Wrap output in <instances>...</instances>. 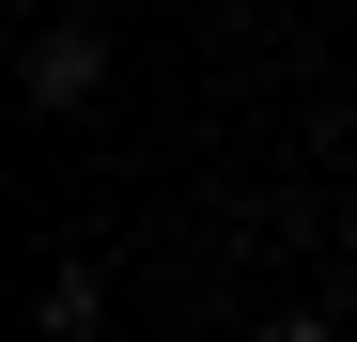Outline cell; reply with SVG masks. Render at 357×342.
Returning a JSON list of instances; mask_svg holds the SVG:
<instances>
[{
  "label": "cell",
  "instance_id": "3",
  "mask_svg": "<svg viewBox=\"0 0 357 342\" xmlns=\"http://www.w3.org/2000/svg\"><path fill=\"white\" fill-rule=\"evenodd\" d=\"M16 16H31V31H47V0H16Z\"/></svg>",
  "mask_w": 357,
  "mask_h": 342
},
{
  "label": "cell",
  "instance_id": "1",
  "mask_svg": "<svg viewBox=\"0 0 357 342\" xmlns=\"http://www.w3.org/2000/svg\"><path fill=\"white\" fill-rule=\"evenodd\" d=\"M16 94L47 109V125H78V109L109 94V47H93L78 16H47V31H31V63H16Z\"/></svg>",
  "mask_w": 357,
  "mask_h": 342
},
{
  "label": "cell",
  "instance_id": "2",
  "mask_svg": "<svg viewBox=\"0 0 357 342\" xmlns=\"http://www.w3.org/2000/svg\"><path fill=\"white\" fill-rule=\"evenodd\" d=\"M264 342H342V327H326V311H280V327H264Z\"/></svg>",
  "mask_w": 357,
  "mask_h": 342
}]
</instances>
